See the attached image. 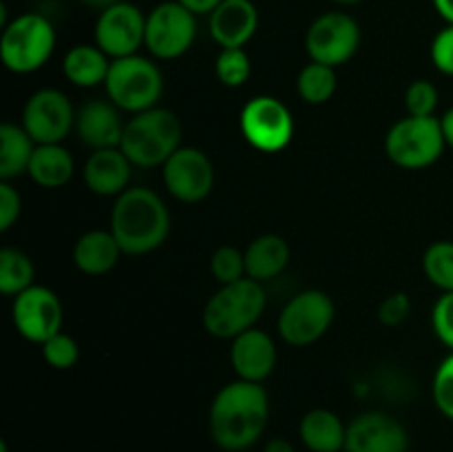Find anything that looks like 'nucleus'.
Returning a JSON list of instances; mask_svg holds the SVG:
<instances>
[{
    "label": "nucleus",
    "instance_id": "b1692460",
    "mask_svg": "<svg viewBox=\"0 0 453 452\" xmlns=\"http://www.w3.org/2000/svg\"><path fill=\"white\" fill-rule=\"evenodd\" d=\"M111 58L97 44H75L62 58V74L80 89H93L106 82Z\"/></svg>",
    "mask_w": 453,
    "mask_h": 452
},
{
    "label": "nucleus",
    "instance_id": "423d86ee",
    "mask_svg": "<svg viewBox=\"0 0 453 452\" xmlns=\"http://www.w3.org/2000/svg\"><path fill=\"white\" fill-rule=\"evenodd\" d=\"M104 87L109 100L119 111L135 115L159 106V97L164 93V75L155 60L135 53V56L118 58L111 62Z\"/></svg>",
    "mask_w": 453,
    "mask_h": 452
},
{
    "label": "nucleus",
    "instance_id": "2f4dec72",
    "mask_svg": "<svg viewBox=\"0 0 453 452\" xmlns=\"http://www.w3.org/2000/svg\"><path fill=\"white\" fill-rule=\"evenodd\" d=\"M42 357L44 362H47V366L56 368V370H69V368H73L80 359L78 341L60 331L58 335H53L51 339L44 341Z\"/></svg>",
    "mask_w": 453,
    "mask_h": 452
},
{
    "label": "nucleus",
    "instance_id": "c9c22d12",
    "mask_svg": "<svg viewBox=\"0 0 453 452\" xmlns=\"http://www.w3.org/2000/svg\"><path fill=\"white\" fill-rule=\"evenodd\" d=\"M411 313V301L410 295L403 291L389 292L388 297H383V301L379 304V322L383 326H401Z\"/></svg>",
    "mask_w": 453,
    "mask_h": 452
},
{
    "label": "nucleus",
    "instance_id": "473e14b6",
    "mask_svg": "<svg viewBox=\"0 0 453 452\" xmlns=\"http://www.w3.org/2000/svg\"><path fill=\"white\" fill-rule=\"evenodd\" d=\"M407 115L416 118H432L438 109V89L429 80H414L405 89Z\"/></svg>",
    "mask_w": 453,
    "mask_h": 452
},
{
    "label": "nucleus",
    "instance_id": "f3484780",
    "mask_svg": "<svg viewBox=\"0 0 453 452\" xmlns=\"http://www.w3.org/2000/svg\"><path fill=\"white\" fill-rule=\"evenodd\" d=\"M230 363L237 379L264 384L277 368V344L261 328H250L230 341Z\"/></svg>",
    "mask_w": 453,
    "mask_h": 452
},
{
    "label": "nucleus",
    "instance_id": "aec40b11",
    "mask_svg": "<svg viewBox=\"0 0 453 452\" xmlns=\"http://www.w3.org/2000/svg\"><path fill=\"white\" fill-rule=\"evenodd\" d=\"M124 124L127 122L119 118V109L111 100H88L75 115V133L91 151L119 146Z\"/></svg>",
    "mask_w": 453,
    "mask_h": 452
},
{
    "label": "nucleus",
    "instance_id": "ea45409f",
    "mask_svg": "<svg viewBox=\"0 0 453 452\" xmlns=\"http://www.w3.org/2000/svg\"><path fill=\"white\" fill-rule=\"evenodd\" d=\"M441 127H442V136H445V142L449 149H453V106L442 113L441 118Z\"/></svg>",
    "mask_w": 453,
    "mask_h": 452
},
{
    "label": "nucleus",
    "instance_id": "ddd939ff",
    "mask_svg": "<svg viewBox=\"0 0 453 452\" xmlns=\"http://www.w3.org/2000/svg\"><path fill=\"white\" fill-rule=\"evenodd\" d=\"M96 44L111 58L135 56L144 47L146 40V13L137 4L119 0L111 7L102 9L96 20Z\"/></svg>",
    "mask_w": 453,
    "mask_h": 452
},
{
    "label": "nucleus",
    "instance_id": "dca6fc26",
    "mask_svg": "<svg viewBox=\"0 0 453 452\" xmlns=\"http://www.w3.org/2000/svg\"><path fill=\"white\" fill-rule=\"evenodd\" d=\"M345 452H410V433L388 412H361L348 424Z\"/></svg>",
    "mask_w": 453,
    "mask_h": 452
},
{
    "label": "nucleus",
    "instance_id": "a878e982",
    "mask_svg": "<svg viewBox=\"0 0 453 452\" xmlns=\"http://www.w3.org/2000/svg\"><path fill=\"white\" fill-rule=\"evenodd\" d=\"M35 142L22 124L4 122L0 127V182H12L27 173Z\"/></svg>",
    "mask_w": 453,
    "mask_h": 452
},
{
    "label": "nucleus",
    "instance_id": "f257e3e1",
    "mask_svg": "<svg viewBox=\"0 0 453 452\" xmlns=\"http://www.w3.org/2000/svg\"><path fill=\"white\" fill-rule=\"evenodd\" d=\"M270 399L261 384L234 379L221 386L208 410V430L224 452H243L259 443L268 428Z\"/></svg>",
    "mask_w": 453,
    "mask_h": 452
},
{
    "label": "nucleus",
    "instance_id": "5701e85b",
    "mask_svg": "<svg viewBox=\"0 0 453 452\" xmlns=\"http://www.w3.org/2000/svg\"><path fill=\"white\" fill-rule=\"evenodd\" d=\"M246 257V277L264 284L279 277L290 264V246L277 233H265L252 239L243 251Z\"/></svg>",
    "mask_w": 453,
    "mask_h": 452
},
{
    "label": "nucleus",
    "instance_id": "bb28decb",
    "mask_svg": "<svg viewBox=\"0 0 453 452\" xmlns=\"http://www.w3.org/2000/svg\"><path fill=\"white\" fill-rule=\"evenodd\" d=\"M336 84H339V78H336L334 66L321 65V62L310 60L296 75V93L301 100L312 106L330 102L336 93Z\"/></svg>",
    "mask_w": 453,
    "mask_h": 452
},
{
    "label": "nucleus",
    "instance_id": "f704fd0d",
    "mask_svg": "<svg viewBox=\"0 0 453 452\" xmlns=\"http://www.w3.org/2000/svg\"><path fill=\"white\" fill-rule=\"evenodd\" d=\"M434 335L453 353V292H442L432 308Z\"/></svg>",
    "mask_w": 453,
    "mask_h": 452
},
{
    "label": "nucleus",
    "instance_id": "4c0bfd02",
    "mask_svg": "<svg viewBox=\"0 0 453 452\" xmlns=\"http://www.w3.org/2000/svg\"><path fill=\"white\" fill-rule=\"evenodd\" d=\"M22 213V198L12 182H0V230H9Z\"/></svg>",
    "mask_w": 453,
    "mask_h": 452
},
{
    "label": "nucleus",
    "instance_id": "c03bdc74",
    "mask_svg": "<svg viewBox=\"0 0 453 452\" xmlns=\"http://www.w3.org/2000/svg\"><path fill=\"white\" fill-rule=\"evenodd\" d=\"M332 3L343 4V7H349V4H358V3H363V0H332Z\"/></svg>",
    "mask_w": 453,
    "mask_h": 452
},
{
    "label": "nucleus",
    "instance_id": "37998d69",
    "mask_svg": "<svg viewBox=\"0 0 453 452\" xmlns=\"http://www.w3.org/2000/svg\"><path fill=\"white\" fill-rule=\"evenodd\" d=\"M80 3H84L87 4V7H93V9H106V7H111V4H115V3H119V0H80Z\"/></svg>",
    "mask_w": 453,
    "mask_h": 452
},
{
    "label": "nucleus",
    "instance_id": "412c9836",
    "mask_svg": "<svg viewBox=\"0 0 453 452\" xmlns=\"http://www.w3.org/2000/svg\"><path fill=\"white\" fill-rule=\"evenodd\" d=\"M124 255L122 246L111 233V229H93L80 235L73 246V261L78 270L91 277L111 273L118 266L119 257Z\"/></svg>",
    "mask_w": 453,
    "mask_h": 452
},
{
    "label": "nucleus",
    "instance_id": "7c9ffc66",
    "mask_svg": "<svg viewBox=\"0 0 453 452\" xmlns=\"http://www.w3.org/2000/svg\"><path fill=\"white\" fill-rule=\"evenodd\" d=\"M211 273L219 286L246 277V257H243V251H239L237 246H230V244L215 248L211 255Z\"/></svg>",
    "mask_w": 453,
    "mask_h": 452
},
{
    "label": "nucleus",
    "instance_id": "c756f323",
    "mask_svg": "<svg viewBox=\"0 0 453 452\" xmlns=\"http://www.w3.org/2000/svg\"><path fill=\"white\" fill-rule=\"evenodd\" d=\"M252 74V60L246 49H221L215 60V75L224 87L239 89Z\"/></svg>",
    "mask_w": 453,
    "mask_h": 452
},
{
    "label": "nucleus",
    "instance_id": "4468645a",
    "mask_svg": "<svg viewBox=\"0 0 453 452\" xmlns=\"http://www.w3.org/2000/svg\"><path fill=\"white\" fill-rule=\"evenodd\" d=\"M168 193L184 204H197L215 189V167L202 149L180 146L162 167Z\"/></svg>",
    "mask_w": 453,
    "mask_h": 452
},
{
    "label": "nucleus",
    "instance_id": "6ab92c4d",
    "mask_svg": "<svg viewBox=\"0 0 453 452\" xmlns=\"http://www.w3.org/2000/svg\"><path fill=\"white\" fill-rule=\"evenodd\" d=\"M133 162L119 146L91 151L82 167V180L100 198H118L131 186Z\"/></svg>",
    "mask_w": 453,
    "mask_h": 452
},
{
    "label": "nucleus",
    "instance_id": "79ce46f5",
    "mask_svg": "<svg viewBox=\"0 0 453 452\" xmlns=\"http://www.w3.org/2000/svg\"><path fill=\"white\" fill-rule=\"evenodd\" d=\"M264 452H296V450L295 446H292V441H288V439L283 437H274L265 443Z\"/></svg>",
    "mask_w": 453,
    "mask_h": 452
},
{
    "label": "nucleus",
    "instance_id": "20e7f679",
    "mask_svg": "<svg viewBox=\"0 0 453 452\" xmlns=\"http://www.w3.org/2000/svg\"><path fill=\"white\" fill-rule=\"evenodd\" d=\"M181 146V122L171 109L153 106L127 120L119 149L133 167H164L168 158Z\"/></svg>",
    "mask_w": 453,
    "mask_h": 452
},
{
    "label": "nucleus",
    "instance_id": "f03ea898",
    "mask_svg": "<svg viewBox=\"0 0 453 452\" xmlns=\"http://www.w3.org/2000/svg\"><path fill=\"white\" fill-rule=\"evenodd\" d=\"M111 233L119 242L124 255H149L166 242L171 233V213L153 189L128 186L115 198Z\"/></svg>",
    "mask_w": 453,
    "mask_h": 452
},
{
    "label": "nucleus",
    "instance_id": "a19ab883",
    "mask_svg": "<svg viewBox=\"0 0 453 452\" xmlns=\"http://www.w3.org/2000/svg\"><path fill=\"white\" fill-rule=\"evenodd\" d=\"M432 4L447 25H453V0H432Z\"/></svg>",
    "mask_w": 453,
    "mask_h": 452
},
{
    "label": "nucleus",
    "instance_id": "1a4fd4ad",
    "mask_svg": "<svg viewBox=\"0 0 453 452\" xmlns=\"http://www.w3.org/2000/svg\"><path fill=\"white\" fill-rule=\"evenodd\" d=\"M242 136L261 153H279L295 137V118L290 109L274 96H255L239 113Z\"/></svg>",
    "mask_w": 453,
    "mask_h": 452
},
{
    "label": "nucleus",
    "instance_id": "58836bf2",
    "mask_svg": "<svg viewBox=\"0 0 453 452\" xmlns=\"http://www.w3.org/2000/svg\"><path fill=\"white\" fill-rule=\"evenodd\" d=\"M177 3L184 4L195 16H211L224 0H177Z\"/></svg>",
    "mask_w": 453,
    "mask_h": 452
},
{
    "label": "nucleus",
    "instance_id": "a211bd4d",
    "mask_svg": "<svg viewBox=\"0 0 453 452\" xmlns=\"http://www.w3.org/2000/svg\"><path fill=\"white\" fill-rule=\"evenodd\" d=\"M259 29V12L252 0H224L208 16V31L219 49H243Z\"/></svg>",
    "mask_w": 453,
    "mask_h": 452
},
{
    "label": "nucleus",
    "instance_id": "9d476101",
    "mask_svg": "<svg viewBox=\"0 0 453 452\" xmlns=\"http://www.w3.org/2000/svg\"><path fill=\"white\" fill-rule=\"evenodd\" d=\"M197 38V16L177 0H164L146 13V40L155 60H177L190 51Z\"/></svg>",
    "mask_w": 453,
    "mask_h": 452
},
{
    "label": "nucleus",
    "instance_id": "e433bc0d",
    "mask_svg": "<svg viewBox=\"0 0 453 452\" xmlns=\"http://www.w3.org/2000/svg\"><path fill=\"white\" fill-rule=\"evenodd\" d=\"M429 58L442 75L453 78V25H445L434 35Z\"/></svg>",
    "mask_w": 453,
    "mask_h": 452
},
{
    "label": "nucleus",
    "instance_id": "393cba45",
    "mask_svg": "<svg viewBox=\"0 0 453 452\" xmlns=\"http://www.w3.org/2000/svg\"><path fill=\"white\" fill-rule=\"evenodd\" d=\"M75 173V160L65 144H35L27 175L42 189H60Z\"/></svg>",
    "mask_w": 453,
    "mask_h": 452
},
{
    "label": "nucleus",
    "instance_id": "2eb2a0df",
    "mask_svg": "<svg viewBox=\"0 0 453 452\" xmlns=\"http://www.w3.org/2000/svg\"><path fill=\"white\" fill-rule=\"evenodd\" d=\"M62 301L51 288L34 284L31 288L13 297L12 319L18 335L25 337L31 344H40L51 339L62 331Z\"/></svg>",
    "mask_w": 453,
    "mask_h": 452
},
{
    "label": "nucleus",
    "instance_id": "39448f33",
    "mask_svg": "<svg viewBox=\"0 0 453 452\" xmlns=\"http://www.w3.org/2000/svg\"><path fill=\"white\" fill-rule=\"evenodd\" d=\"M56 43V27L47 16L34 12L20 13L3 27L0 58L12 74L29 75L47 65Z\"/></svg>",
    "mask_w": 453,
    "mask_h": 452
},
{
    "label": "nucleus",
    "instance_id": "0eeeda50",
    "mask_svg": "<svg viewBox=\"0 0 453 452\" xmlns=\"http://www.w3.org/2000/svg\"><path fill=\"white\" fill-rule=\"evenodd\" d=\"M447 149L441 118L405 115L389 127L385 136V155L405 171L429 168L442 158Z\"/></svg>",
    "mask_w": 453,
    "mask_h": 452
},
{
    "label": "nucleus",
    "instance_id": "7ed1b4c3",
    "mask_svg": "<svg viewBox=\"0 0 453 452\" xmlns=\"http://www.w3.org/2000/svg\"><path fill=\"white\" fill-rule=\"evenodd\" d=\"M265 310L264 284L250 277L239 282L224 284L217 288L206 301L202 313V323L206 332L215 339H228L255 328Z\"/></svg>",
    "mask_w": 453,
    "mask_h": 452
},
{
    "label": "nucleus",
    "instance_id": "4be33fe9",
    "mask_svg": "<svg viewBox=\"0 0 453 452\" xmlns=\"http://www.w3.org/2000/svg\"><path fill=\"white\" fill-rule=\"evenodd\" d=\"M299 439L310 452H345L348 424L330 408H312L301 417Z\"/></svg>",
    "mask_w": 453,
    "mask_h": 452
},
{
    "label": "nucleus",
    "instance_id": "c85d7f7f",
    "mask_svg": "<svg viewBox=\"0 0 453 452\" xmlns=\"http://www.w3.org/2000/svg\"><path fill=\"white\" fill-rule=\"evenodd\" d=\"M423 273L441 292H453V239H438L425 248Z\"/></svg>",
    "mask_w": 453,
    "mask_h": 452
},
{
    "label": "nucleus",
    "instance_id": "9b49d317",
    "mask_svg": "<svg viewBox=\"0 0 453 452\" xmlns=\"http://www.w3.org/2000/svg\"><path fill=\"white\" fill-rule=\"evenodd\" d=\"M361 47V27L345 12H326L314 18L305 34L310 60L327 66H341L352 60Z\"/></svg>",
    "mask_w": 453,
    "mask_h": 452
},
{
    "label": "nucleus",
    "instance_id": "6e6552de",
    "mask_svg": "<svg viewBox=\"0 0 453 452\" xmlns=\"http://www.w3.org/2000/svg\"><path fill=\"white\" fill-rule=\"evenodd\" d=\"M336 306L327 292L319 288L301 291L281 308L277 319V332L286 344L303 348L321 339L332 328Z\"/></svg>",
    "mask_w": 453,
    "mask_h": 452
},
{
    "label": "nucleus",
    "instance_id": "cd10ccee",
    "mask_svg": "<svg viewBox=\"0 0 453 452\" xmlns=\"http://www.w3.org/2000/svg\"><path fill=\"white\" fill-rule=\"evenodd\" d=\"M35 269L29 255L18 248L0 251V292L7 297L20 295L22 291L34 286Z\"/></svg>",
    "mask_w": 453,
    "mask_h": 452
},
{
    "label": "nucleus",
    "instance_id": "f8f14e48",
    "mask_svg": "<svg viewBox=\"0 0 453 452\" xmlns=\"http://www.w3.org/2000/svg\"><path fill=\"white\" fill-rule=\"evenodd\" d=\"M78 111L60 89H38L22 109V127L35 144H62L75 129Z\"/></svg>",
    "mask_w": 453,
    "mask_h": 452
},
{
    "label": "nucleus",
    "instance_id": "72a5a7b5",
    "mask_svg": "<svg viewBox=\"0 0 453 452\" xmlns=\"http://www.w3.org/2000/svg\"><path fill=\"white\" fill-rule=\"evenodd\" d=\"M432 397L438 412L453 421V353L447 355L436 368V375L432 381Z\"/></svg>",
    "mask_w": 453,
    "mask_h": 452
}]
</instances>
